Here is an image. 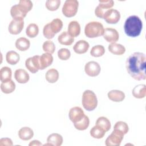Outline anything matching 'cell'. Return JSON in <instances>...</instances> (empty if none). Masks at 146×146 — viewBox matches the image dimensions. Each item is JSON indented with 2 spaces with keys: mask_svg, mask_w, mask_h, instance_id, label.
I'll return each mask as SVG.
<instances>
[{
  "mask_svg": "<svg viewBox=\"0 0 146 146\" xmlns=\"http://www.w3.org/2000/svg\"><path fill=\"white\" fill-rule=\"evenodd\" d=\"M145 54L140 52L132 54L127 59V71L134 79L139 81L145 80Z\"/></svg>",
  "mask_w": 146,
  "mask_h": 146,
  "instance_id": "6da1fadb",
  "label": "cell"
},
{
  "mask_svg": "<svg viewBox=\"0 0 146 146\" xmlns=\"http://www.w3.org/2000/svg\"><path fill=\"white\" fill-rule=\"evenodd\" d=\"M143 28V22L136 15H131L125 21L124 29L127 35L136 37L140 34Z\"/></svg>",
  "mask_w": 146,
  "mask_h": 146,
  "instance_id": "7a4b0ae2",
  "label": "cell"
},
{
  "mask_svg": "<svg viewBox=\"0 0 146 146\" xmlns=\"http://www.w3.org/2000/svg\"><path fill=\"white\" fill-rule=\"evenodd\" d=\"M33 3L30 0H20L19 3L13 6L10 14L13 19H23L27 13L33 8Z\"/></svg>",
  "mask_w": 146,
  "mask_h": 146,
  "instance_id": "3957f363",
  "label": "cell"
},
{
  "mask_svg": "<svg viewBox=\"0 0 146 146\" xmlns=\"http://www.w3.org/2000/svg\"><path fill=\"white\" fill-rule=\"evenodd\" d=\"M104 30V27L100 22L92 21L85 26L84 34L87 37L94 38L103 35Z\"/></svg>",
  "mask_w": 146,
  "mask_h": 146,
  "instance_id": "277c9868",
  "label": "cell"
},
{
  "mask_svg": "<svg viewBox=\"0 0 146 146\" xmlns=\"http://www.w3.org/2000/svg\"><path fill=\"white\" fill-rule=\"evenodd\" d=\"M82 102L83 107L85 110L91 111L95 110L97 107V97L92 91L87 90L83 93Z\"/></svg>",
  "mask_w": 146,
  "mask_h": 146,
  "instance_id": "5b68a950",
  "label": "cell"
},
{
  "mask_svg": "<svg viewBox=\"0 0 146 146\" xmlns=\"http://www.w3.org/2000/svg\"><path fill=\"white\" fill-rule=\"evenodd\" d=\"M79 2L76 0H66L62 7L63 14L66 17L75 16L78 10Z\"/></svg>",
  "mask_w": 146,
  "mask_h": 146,
  "instance_id": "8992f818",
  "label": "cell"
},
{
  "mask_svg": "<svg viewBox=\"0 0 146 146\" xmlns=\"http://www.w3.org/2000/svg\"><path fill=\"white\" fill-rule=\"evenodd\" d=\"M124 134L118 129H113L112 133L105 141L106 146H119L123 139Z\"/></svg>",
  "mask_w": 146,
  "mask_h": 146,
  "instance_id": "52a82bcc",
  "label": "cell"
},
{
  "mask_svg": "<svg viewBox=\"0 0 146 146\" xmlns=\"http://www.w3.org/2000/svg\"><path fill=\"white\" fill-rule=\"evenodd\" d=\"M113 5L114 2L112 0L99 1V3L95 10V15L100 18L103 19L105 13L111 9Z\"/></svg>",
  "mask_w": 146,
  "mask_h": 146,
  "instance_id": "ba28073f",
  "label": "cell"
},
{
  "mask_svg": "<svg viewBox=\"0 0 146 146\" xmlns=\"http://www.w3.org/2000/svg\"><path fill=\"white\" fill-rule=\"evenodd\" d=\"M39 55H34L27 58L25 61V66L33 74H35L40 70Z\"/></svg>",
  "mask_w": 146,
  "mask_h": 146,
  "instance_id": "9c48e42d",
  "label": "cell"
},
{
  "mask_svg": "<svg viewBox=\"0 0 146 146\" xmlns=\"http://www.w3.org/2000/svg\"><path fill=\"white\" fill-rule=\"evenodd\" d=\"M84 71L87 75L91 77H95L100 74L101 67L98 62L90 61L85 64Z\"/></svg>",
  "mask_w": 146,
  "mask_h": 146,
  "instance_id": "30bf717a",
  "label": "cell"
},
{
  "mask_svg": "<svg viewBox=\"0 0 146 146\" xmlns=\"http://www.w3.org/2000/svg\"><path fill=\"white\" fill-rule=\"evenodd\" d=\"M24 27L23 19H13L10 23L8 30L11 34L17 35L19 34L23 30Z\"/></svg>",
  "mask_w": 146,
  "mask_h": 146,
  "instance_id": "8fae6325",
  "label": "cell"
},
{
  "mask_svg": "<svg viewBox=\"0 0 146 146\" xmlns=\"http://www.w3.org/2000/svg\"><path fill=\"white\" fill-rule=\"evenodd\" d=\"M84 115L83 110L79 107H74L71 108L68 113L69 118L74 124L81 121Z\"/></svg>",
  "mask_w": 146,
  "mask_h": 146,
  "instance_id": "7c38bea8",
  "label": "cell"
},
{
  "mask_svg": "<svg viewBox=\"0 0 146 146\" xmlns=\"http://www.w3.org/2000/svg\"><path fill=\"white\" fill-rule=\"evenodd\" d=\"M120 18L119 11L116 9H111L107 10L104 15L103 19L106 22L110 24H115L119 22Z\"/></svg>",
  "mask_w": 146,
  "mask_h": 146,
  "instance_id": "4fadbf2b",
  "label": "cell"
},
{
  "mask_svg": "<svg viewBox=\"0 0 146 146\" xmlns=\"http://www.w3.org/2000/svg\"><path fill=\"white\" fill-rule=\"evenodd\" d=\"M104 39L110 43H116L119 38L117 31L113 28H106L103 34Z\"/></svg>",
  "mask_w": 146,
  "mask_h": 146,
  "instance_id": "5bb4252c",
  "label": "cell"
},
{
  "mask_svg": "<svg viewBox=\"0 0 146 146\" xmlns=\"http://www.w3.org/2000/svg\"><path fill=\"white\" fill-rule=\"evenodd\" d=\"M14 78L15 80L21 84L27 83L30 79V76L28 72L24 69H17L14 72Z\"/></svg>",
  "mask_w": 146,
  "mask_h": 146,
  "instance_id": "9a60e30c",
  "label": "cell"
},
{
  "mask_svg": "<svg viewBox=\"0 0 146 146\" xmlns=\"http://www.w3.org/2000/svg\"><path fill=\"white\" fill-rule=\"evenodd\" d=\"M53 56L51 54L45 52L40 56V70H44L50 66L53 62Z\"/></svg>",
  "mask_w": 146,
  "mask_h": 146,
  "instance_id": "2e32d148",
  "label": "cell"
},
{
  "mask_svg": "<svg viewBox=\"0 0 146 146\" xmlns=\"http://www.w3.org/2000/svg\"><path fill=\"white\" fill-rule=\"evenodd\" d=\"M90 47L88 42L85 40H80L78 41L73 47L75 52L78 54H82L86 53Z\"/></svg>",
  "mask_w": 146,
  "mask_h": 146,
  "instance_id": "e0dca14e",
  "label": "cell"
},
{
  "mask_svg": "<svg viewBox=\"0 0 146 146\" xmlns=\"http://www.w3.org/2000/svg\"><path fill=\"white\" fill-rule=\"evenodd\" d=\"M107 96L109 99L115 102H120L125 99V94L123 91L117 90H113L109 91Z\"/></svg>",
  "mask_w": 146,
  "mask_h": 146,
  "instance_id": "ac0fdd59",
  "label": "cell"
},
{
  "mask_svg": "<svg viewBox=\"0 0 146 146\" xmlns=\"http://www.w3.org/2000/svg\"><path fill=\"white\" fill-rule=\"evenodd\" d=\"M68 33L72 37L78 36L80 33V26L76 21H71L68 26Z\"/></svg>",
  "mask_w": 146,
  "mask_h": 146,
  "instance_id": "d6986e66",
  "label": "cell"
},
{
  "mask_svg": "<svg viewBox=\"0 0 146 146\" xmlns=\"http://www.w3.org/2000/svg\"><path fill=\"white\" fill-rule=\"evenodd\" d=\"M19 137L24 141L30 140L34 136V132L32 129L28 127L21 128L18 131Z\"/></svg>",
  "mask_w": 146,
  "mask_h": 146,
  "instance_id": "ffe728a7",
  "label": "cell"
},
{
  "mask_svg": "<svg viewBox=\"0 0 146 146\" xmlns=\"http://www.w3.org/2000/svg\"><path fill=\"white\" fill-rule=\"evenodd\" d=\"M58 40L59 43L62 45L70 46L74 42V38L71 36L67 31H63L58 36Z\"/></svg>",
  "mask_w": 146,
  "mask_h": 146,
  "instance_id": "44dd1931",
  "label": "cell"
},
{
  "mask_svg": "<svg viewBox=\"0 0 146 146\" xmlns=\"http://www.w3.org/2000/svg\"><path fill=\"white\" fill-rule=\"evenodd\" d=\"M133 96L137 99L144 98L146 95V86L140 84L136 86L132 91Z\"/></svg>",
  "mask_w": 146,
  "mask_h": 146,
  "instance_id": "7402d4cb",
  "label": "cell"
},
{
  "mask_svg": "<svg viewBox=\"0 0 146 146\" xmlns=\"http://www.w3.org/2000/svg\"><path fill=\"white\" fill-rule=\"evenodd\" d=\"M15 45L18 50L24 51L29 48L30 46V42L28 39L25 37H21L16 40Z\"/></svg>",
  "mask_w": 146,
  "mask_h": 146,
  "instance_id": "603a6c76",
  "label": "cell"
},
{
  "mask_svg": "<svg viewBox=\"0 0 146 146\" xmlns=\"http://www.w3.org/2000/svg\"><path fill=\"white\" fill-rule=\"evenodd\" d=\"M108 50L110 52L114 55H121L125 52V48L121 44L112 43L108 45Z\"/></svg>",
  "mask_w": 146,
  "mask_h": 146,
  "instance_id": "cb8c5ba5",
  "label": "cell"
},
{
  "mask_svg": "<svg viewBox=\"0 0 146 146\" xmlns=\"http://www.w3.org/2000/svg\"><path fill=\"white\" fill-rule=\"evenodd\" d=\"M62 136L57 133L50 134L47 138V142L50 143L52 146H60L63 143Z\"/></svg>",
  "mask_w": 146,
  "mask_h": 146,
  "instance_id": "d4e9b609",
  "label": "cell"
},
{
  "mask_svg": "<svg viewBox=\"0 0 146 146\" xmlns=\"http://www.w3.org/2000/svg\"><path fill=\"white\" fill-rule=\"evenodd\" d=\"M15 89V84L11 79L5 82H2L1 84V91L6 94H9L12 93Z\"/></svg>",
  "mask_w": 146,
  "mask_h": 146,
  "instance_id": "484cf974",
  "label": "cell"
},
{
  "mask_svg": "<svg viewBox=\"0 0 146 146\" xmlns=\"http://www.w3.org/2000/svg\"><path fill=\"white\" fill-rule=\"evenodd\" d=\"M45 78L46 80L50 83H54L59 79V72L55 68L49 69L46 73Z\"/></svg>",
  "mask_w": 146,
  "mask_h": 146,
  "instance_id": "4316f807",
  "label": "cell"
},
{
  "mask_svg": "<svg viewBox=\"0 0 146 146\" xmlns=\"http://www.w3.org/2000/svg\"><path fill=\"white\" fill-rule=\"evenodd\" d=\"M20 59L19 55L14 51H9L6 54V62L11 64H16Z\"/></svg>",
  "mask_w": 146,
  "mask_h": 146,
  "instance_id": "83f0119b",
  "label": "cell"
},
{
  "mask_svg": "<svg viewBox=\"0 0 146 146\" xmlns=\"http://www.w3.org/2000/svg\"><path fill=\"white\" fill-rule=\"evenodd\" d=\"M48 24L51 30L55 34L58 33L63 27V22L59 18L54 19Z\"/></svg>",
  "mask_w": 146,
  "mask_h": 146,
  "instance_id": "f1b7e54d",
  "label": "cell"
},
{
  "mask_svg": "<svg viewBox=\"0 0 146 146\" xmlns=\"http://www.w3.org/2000/svg\"><path fill=\"white\" fill-rule=\"evenodd\" d=\"M12 71L9 67H3L0 70V80L2 82L9 81L11 79Z\"/></svg>",
  "mask_w": 146,
  "mask_h": 146,
  "instance_id": "f546056e",
  "label": "cell"
},
{
  "mask_svg": "<svg viewBox=\"0 0 146 146\" xmlns=\"http://www.w3.org/2000/svg\"><path fill=\"white\" fill-rule=\"evenodd\" d=\"M96 125H98L106 132L108 131L111 127L110 121L106 117L101 116L99 117L96 121Z\"/></svg>",
  "mask_w": 146,
  "mask_h": 146,
  "instance_id": "4dcf8cb0",
  "label": "cell"
},
{
  "mask_svg": "<svg viewBox=\"0 0 146 146\" xmlns=\"http://www.w3.org/2000/svg\"><path fill=\"white\" fill-rule=\"evenodd\" d=\"M39 33L38 26L35 23L29 24L26 30V34L29 38H35Z\"/></svg>",
  "mask_w": 146,
  "mask_h": 146,
  "instance_id": "1f68e13d",
  "label": "cell"
},
{
  "mask_svg": "<svg viewBox=\"0 0 146 146\" xmlns=\"http://www.w3.org/2000/svg\"><path fill=\"white\" fill-rule=\"evenodd\" d=\"M90 135L95 139H101L104 137L106 131L98 125H95L90 130Z\"/></svg>",
  "mask_w": 146,
  "mask_h": 146,
  "instance_id": "d6a6232c",
  "label": "cell"
},
{
  "mask_svg": "<svg viewBox=\"0 0 146 146\" xmlns=\"http://www.w3.org/2000/svg\"><path fill=\"white\" fill-rule=\"evenodd\" d=\"M90 124V119L87 115H84L82 120L78 123H74V127L79 131H84L86 129Z\"/></svg>",
  "mask_w": 146,
  "mask_h": 146,
  "instance_id": "836d02e7",
  "label": "cell"
},
{
  "mask_svg": "<svg viewBox=\"0 0 146 146\" xmlns=\"http://www.w3.org/2000/svg\"><path fill=\"white\" fill-rule=\"evenodd\" d=\"M105 53V48L102 45H96L92 47L90 54L94 57H100Z\"/></svg>",
  "mask_w": 146,
  "mask_h": 146,
  "instance_id": "e575fe53",
  "label": "cell"
},
{
  "mask_svg": "<svg viewBox=\"0 0 146 146\" xmlns=\"http://www.w3.org/2000/svg\"><path fill=\"white\" fill-rule=\"evenodd\" d=\"M42 48L45 52L52 54L55 50V46L52 41L48 40L43 43Z\"/></svg>",
  "mask_w": 146,
  "mask_h": 146,
  "instance_id": "d590c367",
  "label": "cell"
},
{
  "mask_svg": "<svg viewBox=\"0 0 146 146\" xmlns=\"http://www.w3.org/2000/svg\"><path fill=\"white\" fill-rule=\"evenodd\" d=\"M60 5V0H47L46 2V7L50 11L56 10Z\"/></svg>",
  "mask_w": 146,
  "mask_h": 146,
  "instance_id": "8d00e7d4",
  "label": "cell"
},
{
  "mask_svg": "<svg viewBox=\"0 0 146 146\" xmlns=\"http://www.w3.org/2000/svg\"><path fill=\"white\" fill-rule=\"evenodd\" d=\"M113 129H118V130L120 131L124 135L127 134V132H128V130H129V128H128V124L125 122L123 121H117L115 123V124L114 125Z\"/></svg>",
  "mask_w": 146,
  "mask_h": 146,
  "instance_id": "74e56055",
  "label": "cell"
},
{
  "mask_svg": "<svg viewBox=\"0 0 146 146\" xmlns=\"http://www.w3.org/2000/svg\"><path fill=\"white\" fill-rule=\"evenodd\" d=\"M71 56L70 51L66 48H62L58 51V56L62 60H68Z\"/></svg>",
  "mask_w": 146,
  "mask_h": 146,
  "instance_id": "f35d334b",
  "label": "cell"
},
{
  "mask_svg": "<svg viewBox=\"0 0 146 146\" xmlns=\"http://www.w3.org/2000/svg\"><path fill=\"white\" fill-rule=\"evenodd\" d=\"M43 34L44 36L48 39H51L52 38H54V36L55 35V34H54L52 31L51 30L50 28V26L48 23L47 24H46L43 29Z\"/></svg>",
  "mask_w": 146,
  "mask_h": 146,
  "instance_id": "ab89813d",
  "label": "cell"
},
{
  "mask_svg": "<svg viewBox=\"0 0 146 146\" xmlns=\"http://www.w3.org/2000/svg\"><path fill=\"white\" fill-rule=\"evenodd\" d=\"M13 145V141L10 138L5 137L0 139V146H11Z\"/></svg>",
  "mask_w": 146,
  "mask_h": 146,
  "instance_id": "60d3db41",
  "label": "cell"
},
{
  "mask_svg": "<svg viewBox=\"0 0 146 146\" xmlns=\"http://www.w3.org/2000/svg\"><path fill=\"white\" fill-rule=\"evenodd\" d=\"M42 144L39 141V140H33L32 141H31L29 145V146H33V145H35V146H39V145H42Z\"/></svg>",
  "mask_w": 146,
  "mask_h": 146,
  "instance_id": "b9f144b4",
  "label": "cell"
}]
</instances>
